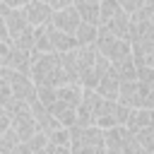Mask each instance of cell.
<instances>
[{
  "label": "cell",
  "instance_id": "18",
  "mask_svg": "<svg viewBox=\"0 0 154 154\" xmlns=\"http://www.w3.org/2000/svg\"><path fill=\"white\" fill-rule=\"evenodd\" d=\"M111 70L118 79H135V63H132V55H125L116 63H111Z\"/></svg>",
  "mask_w": 154,
  "mask_h": 154
},
{
  "label": "cell",
  "instance_id": "5",
  "mask_svg": "<svg viewBox=\"0 0 154 154\" xmlns=\"http://www.w3.org/2000/svg\"><path fill=\"white\" fill-rule=\"evenodd\" d=\"M5 116H7V125L14 130L19 142H26L31 135L38 132L36 130V120H34V116L29 111V103H17L10 111H5Z\"/></svg>",
  "mask_w": 154,
  "mask_h": 154
},
{
  "label": "cell",
  "instance_id": "1",
  "mask_svg": "<svg viewBox=\"0 0 154 154\" xmlns=\"http://www.w3.org/2000/svg\"><path fill=\"white\" fill-rule=\"evenodd\" d=\"M29 77L31 82L38 84H48V87H60L67 84V75L63 70L60 63V53H36L31 51V65H29Z\"/></svg>",
  "mask_w": 154,
  "mask_h": 154
},
{
  "label": "cell",
  "instance_id": "19",
  "mask_svg": "<svg viewBox=\"0 0 154 154\" xmlns=\"http://www.w3.org/2000/svg\"><path fill=\"white\" fill-rule=\"evenodd\" d=\"M19 144V137L14 135V130L7 125L2 132H0V154H12V149Z\"/></svg>",
  "mask_w": 154,
  "mask_h": 154
},
{
  "label": "cell",
  "instance_id": "15",
  "mask_svg": "<svg viewBox=\"0 0 154 154\" xmlns=\"http://www.w3.org/2000/svg\"><path fill=\"white\" fill-rule=\"evenodd\" d=\"M29 65H31V53L29 51H19V48L12 46L10 58H7V70H17V72L29 75Z\"/></svg>",
  "mask_w": 154,
  "mask_h": 154
},
{
  "label": "cell",
  "instance_id": "9",
  "mask_svg": "<svg viewBox=\"0 0 154 154\" xmlns=\"http://www.w3.org/2000/svg\"><path fill=\"white\" fill-rule=\"evenodd\" d=\"M101 101H103V99H101L94 89H84V91H82V99H79V103H77V108H75V125H79V128L94 125Z\"/></svg>",
  "mask_w": 154,
  "mask_h": 154
},
{
  "label": "cell",
  "instance_id": "12",
  "mask_svg": "<svg viewBox=\"0 0 154 154\" xmlns=\"http://www.w3.org/2000/svg\"><path fill=\"white\" fill-rule=\"evenodd\" d=\"M99 29L118 36V38H125L128 41V29H130V14H125L123 10H118L113 17H108L103 24H99Z\"/></svg>",
  "mask_w": 154,
  "mask_h": 154
},
{
  "label": "cell",
  "instance_id": "16",
  "mask_svg": "<svg viewBox=\"0 0 154 154\" xmlns=\"http://www.w3.org/2000/svg\"><path fill=\"white\" fill-rule=\"evenodd\" d=\"M75 10H77L82 22H89V24L99 26V0H82V2L75 5Z\"/></svg>",
  "mask_w": 154,
  "mask_h": 154
},
{
  "label": "cell",
  "instance_id": "13",
  "mask_svg": "<svg viewBox=\"0 0 154 154\" xmlns=\"http://www.w3.org/2000/svg\"><path fill=\"white\" fill-rule=\"evenodd\" d=\"M118 84H120V79L113 75V70L108 67V72L96 82V87H94V91L101 96V99H108V101H116V96H118Z\"/></svg>",
  "mask_w": 154,
  "mask_h": 154
},
{
  "label": "cell",
  "instance_id": "17",
  "mask_svg": "<svg viewBox=\"0 0 154 154\" xmlns=\"http://www.w3.org/2000/svg\"><path fill=\"white\" fill-rule=\"evenodd\" d=\"M96 31H99V26H94V24H89V22H79V26L75 29V41H77V46H89V43H94L96 41Z\"/></svg>",
  "mask_w": 154,
  "mask_h": 154
},
{
  "label": "cell",
  "instance_id": "6",
  "mask_svg": "<svg viewBox=\"0 0 154 154\" xmlns=\"http://www.w3.org/2000/svg\"><path fill=\"white\" fill-rule=\"evenodd\" d=\"M94 46H96V51H99L108 63H116V60L130 55V41L118 38V36L103 31V29L96 31V41H94Z\"/></svg>",
  "mask_w": 154,
  "mask_h": 154
},
{
  "label": "cell",
  "instance_id": "22",
  "mask_svg": "<svg viewBox=\"0 0 154 154\" xmlns=\"http://www.w3.org/2000/svg\"><path fill=\"white\" fill-rule=\"evenodd\" d=\"M53 147H70V128H55L51 135H46Z\"/></svg>",
  "mask_w": 154,
  "mask_h": 154
},
{
  "label": "cell",
  "instance_id": "21",
  "mask_svg": "<svg viewBox=\"0 0 154 154\" xmlns=\"http://www.w3.org/2000/svg\"><path fill=\"white\" fill-rule=\"evenodd\" d=\"M17 103H22V101H17L14 96H12V89H10V84L5 82V77L0 75V106L5 108V111H10L12 106H17Z\"/></svg>",
  "mask_w": 154,
  "mask_h": 154
},
{
  "label": "cell",
  "instance_id": "33",
  "mask_svg": "<svg viewBox=\"0 0 154 154\" xmlns=\"http://www.w3.org/2000/svg\"><path fill=\"white\" fill-rule=\"evenodd\" d=\"M2 116H5V108H2V106H0V118H2Z\"/></svg>",
  "mask_w": 154,
  "mask_h": 154
},
{
  "label": "cell",
  "instance_id": "29",
  "mask_svg": "<svg viewBox=\"0 0 154 154\" xmlns=\"http://www.w3.org/2000/svg\"><path fill=\"white\" fill-rule=\"evenodd\" d=\"M0 41H7V26H5L2 17H0Z\"/></svg>",
  "mask_w": 154,
  "mask_h": 154
},
{
  "label": "cell",
  "instance_id": "31",
  "mask_svg": "<svg viewBox=\"0 0 154 154\" xmlns=\"http://www.w3.org/2000/svg\"><path fill=\"white\" fill-rule=\"evenodd\" d=\"M53 154H70V147H53Z\"/></svg>",
  "mask_w": 154,
  "mask_h": 154
},
{
  "label": "cell",
  "instance_id": "11",
  "mask_svg": "<svg viewBox=\"0 0 154 154\" xmlns=\"http://www.w3.org/2000/svg\"><path fill=\"white\" fill-rule=\"evenodd\" d=\"M79 14H77V10H75V5H67V7H63V10H53V14H51V24L58 29V31H65V34H75V29L79 26Z\"/></svg>",
  "mask_w": 154,
  "mask_h": 154
},
{
  "label": "cell",
  "instance_id": "28",
  "mask_svg": "<svg viewBox=\"0 0 154 154\" xmlns=\"http://www.w3.org/2000/svg\"><path fill=\"white\" fill-rule=\"evenodd\" d=\"M12 154H31V149H29V147H26L24 142H19V144H17L14 149H12Z\"/></svg>",
  "mask_w": 154,
  "mask_h": 154
},
{
  "label": "cell",
  "instance_id": "2",
  "mask_svg": "<svg viewBox=\"0 0 154 154\" xmlns=\"http://www.w3.org/2000/svg\"><path fill=\"white\" fill-rule=\"evenodd\" d=\"M0 17L5 19V26H7V41L19 51L31 53L34 51V26L24 19L22 10H12L0 2Z\"/></svg>",
  "mask_w": 154,
  "mask_h": 154
},
{
  "label": "cell",
  "instance_id": "27",
  "mask_svg": "<svg viewBox=\"0 0 154 154\" xmlns=\"http://www.w3.org/2000/svg\"><path fill=\"white\" fill-rule=\"evenodd\" d=\"M2 5H7V7H12V10H22L29 0H0Z\"/></svg>",
  "mask_w": 154,
  "mask_h": 154
},
{
  "label": "cell",
  "instance_id": "34",
  "mask_svg": "<svg viewBox=\"0 0 154 154\" xmlns=\"http://www.w3.org/2000/svg\"><path fill=\"white\" fill-rule=\"evenodd\" d=\"M77 2H82V0H72V5H77Z\"/></svg>",
  "mask_w": 154,
  "mask_h": 154
},
{
  "label": "cell",
  "instance_id": "3",
  "mask_svg": "<svg viewBox=\"0 0 154 154\" xmlns=\"http://www.w3.org/2000/svg\"><path fill=\"white\" fill-rule=\"evenodd\" d=\"M116 101L128 108H154V84L137 79H120Z\"/></svg>",
  "mask_w": 154,
  "mask_h": 154
},
{
  "label": "cell",
  "instance_id": "23",
  "mask_svg": "<svg viewBox=\"0 0 154 154\" xmlns=\"http://www.w3.org/2000/svg\"><path fill=\"white\" fill-rule=\"evenodd\" d=\"M24 144H26L31 152H38V149H43V147L48 144V137H46L43 132H36V135H31V137H29Z\"/></svg>",
  "mask_w": 154,
  "mask_h": 154
},
{
  "label": "cell",
  "instance_id": "7",
  "mask_svg": "<svg viewBox=\"0 0 154 154\" xmlns=\"http://www.w3.org/2000/svg\"><path fill=\"white\" fill-rule=\"evenodd\" d=\"M0 75H2V77H5V82L10 84L12 96H14L17 101H22V103H31V101L36 99V84L31 82V77H29V75L17 72V70H7V67H2V70H0Z\"/></svg>",
  "mask_w": 154,
  "mask_h": 154
},
{
  "label": "cell",
  "instance_id": "4",
  "mask_svg": "<svg viewBox=\"0 0 154 154\" xmlns=\"http://www.w3.org/2000/svg\"><path fill=\"white\" fill-rule=\"evenodd\" d=\"M70 154H103V130L96 125L70 128Z\"/></svg>",
  "mask_w": 154,
  "mask_h": 154
},
{
  "label": "cell",
  "instance_id": "32",
  "mask_svg": "<svg viewBox=\"0 0 154 154\" xmlns=\"http://www.w3.org/2000/svg\"><path fill=\"white\" fill-rule=\"evenodd\" d=\"M5 128H7V116H2V118H0V132H2Z\"/></svg>",
  "mask_w": 154,
  "mask_h": 154
},
{
  "label": "cell",
  "instance_id": "24",
  "mask_svg": "<svg viewBox=\"0 0 154 154\" xmlns=\"http://www.w3.org/2000/svg\"><path fill=\"white\" fill-rule=\"evenodd\" d=\"M118 2V7L125 12V14H132L135 10H140L142 5H144V0H116Z\"/></svg>",
  "mask_w": 154,
  "mask_h": 154
},
{
  "label": "cell",
  "instance_id": "10",
  "mask_svg": "<svg viewBox=\"0 0 154 154\" xmlns=\"http://www.w3.org/2000/svg\"><path fill=\"white\" fill-rule=\"evenodd\" d=\"M22 14H24V19L36 29V26H43V24L51 22L53 10H51V5H48L46 0H29V2L22 7Z\"/></svg>",
  "mask_w": 154,
  "mask_h": 154
},
{
  "label": "cell",
  "instance_id": "30",
  "mask_svg": "<svg viewBox=\"0 0 154 154\" xmlns=\"http://www.w3.org/2000/svg\"><path fill=\"white\" fill-rule=\"evenodd\" d=\"M31 154H53V144L48 142V144H46L43 149H38V152H31Z\"/></svg>",
  "mask_w": 154,
  "mask_h": 154
},
{
  "label": "cell",
  "instance_id": "25",
  "mask_svg": "<svg viewBox=\"0 0 154 154\" xmlns=\"http://www.w3.org/2000/svg\"><path fill=\"white\" fill-rule=\"evenodd\" d=\"M10 51H12V43H10V41H0V70H2V67H7Z\"/></svg>",
  "mask_w": 154,
  "mask_h": 154
},
{
  "label": "cell",
  "instance_id": "8",
  "mask_svg": "<svg viewBox=\"0 0 154 154\" xmlns=\"http://www.w3.org/2000/svg\"><path fill=\"white\" fill-rule=\"evenodd\" d=\"M128 113H130L128 106H123V103H118V101H108V99H103L101 106H99V113H96L94 125L101 128V130H106V128H116V125H125Z\"/></svg>",
  "mask_w": 154,
  "mask_h": 154
},
{
  "label": "cell",
  "instance_id": "20",
  "mask_svg": "<svg viewBox=\"0 0 154 154\" xmlns=\"http://www.w3.org/2000/svg\"><path fill=\"white\" fill-rule=\"evenodd\" d=\"M132 135H135V140H137V144H140L142 149H149V152H154V128H152V125H147V128H140V130H135Z\"/></svg>",
  "mask_w": 154,
  "mask_h": 154
},
{
  "label": "cell",
  "instance_id": "14",
  "mask_svg": "<svg viewBox=\"0 0 154 154\" xmlns=\"http://www.w3.org/2000/svg\"><path fill=\"white\" fill-rule=\"evenodd\" d=\"M152 120H154V111H152V108H130L128 120H125L123 128H128L130 132H135V130H140V128L152 125Z\"/></svg>",
  "mask_w": 154,
  "mask_h": 154
},
{
  "label": "cell",
  "instance_id": "26",
  "mask_svg": "<svg viewBox=\"0 0 154 154\" xmlns=\"http://www.w3.org/2000/svg\"><path fill=\"white\" fill-rule=\"evenodd\" d=\"M46 2L51 5V10H63V7L72 5V0H46Z\"/></svg>",
  "mask_w": 154,
  "mask_h": 154
}]
</instances>
